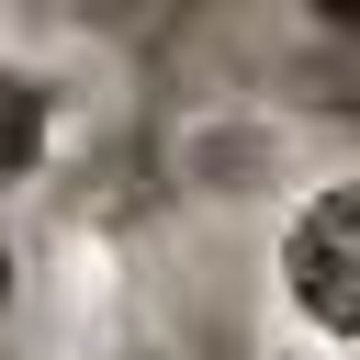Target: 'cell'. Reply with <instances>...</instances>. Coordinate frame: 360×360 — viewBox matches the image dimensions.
<instances>
[{
	"instance_id": "cell-2",
	"label": "cell",
	"mask_w": 360,
	"mask_h": 360,
	"mask_svg": "<svg viewBox=\"0 0 360 360\" xmlns=\"http://www.w3.org/2000/svg\"><path fill=\"white\" fill-rule=\"evenodd\" d=\"M11 292H22V248L0 236V315H11Z\"/></svg>"
},
{
	"instance_id": "cell-1",
	"label": "cell",
	"mask_w": 360,
	"mask_h": 360,
	"mask_svg": "<svg viewBox=\"0 0 360 360\" xmlns=\"http://www.w3.org/2000/svg\"><path fill=\"white\" fill-rule=\"evenodd\" d=\"M281 292L315 338L360 349V180H326L292 225H281Z\"/></svg>"
}]
</instances>
